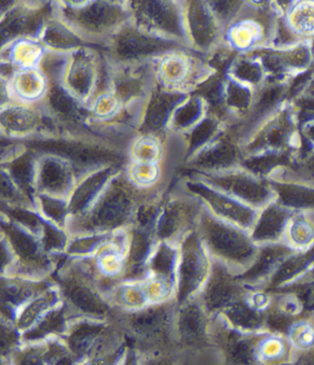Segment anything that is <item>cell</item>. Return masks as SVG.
<instances>
[{
	"mask_svg": "<svg viewBox=\"0 0 314 365\" xmlns=\"http://www.w3.org/2000/svg\"><path fill=\"white\" fill-rule=\"evenodd\" d=\"M52 279H31L10 274L0 276V318L14 324L23 308L52 284Z\"/></svg>",
	"mask_w": 314,
	"mask_h": 365,
	"instance_id": "20",
	"label": "cell"
},
{
	"mask_svg": "<svg viewBox=\"0 0 314 365\" xmlns=\"http://www.w3.org/2000/svg\"><path fill=\"white\" fill-rule=\"evenodd\" d=\"M54 282V280H52ZM63 303L60 291L54 282L44 292L34 297L19 314L14 326L20 331L21 334L25 331L33 328L42 317L47 315L50 310L58 307Z\"/></svg>",
	"mask_w": 314,
	"mask_h": 365,
	"instance_id": "30",
	"label": "cell"
},
{
	"mask_svg": "<svg viewBox=\"0 0 314 365\" xmlns=\"http://www.w3.org/2000/svg\"><path fill=\"white\" fill-rule=\"evenodd\" d=\"M206 107L202 97L187 94L173 113L168 136L178 137L191 130L206 117Z\"/></svg>",
	"mask_w": 314,
	"mask_h": 365,
	"instance_id": "33",
	"label": "cell"
},
{
	"mask_svg": "<svg viewBox=\"0 0 314 365\" xmlns=\"http://www.w3.org/2000/svg\"><path fill=\"white\" fill-rule=\"evenodd\" d=\"M35 152L27 149V152L14 158L4 168L7 170L12 181L21 193L35 206V176L37 158Z\"/></svg>",
	"mask_w": 314,
	"mask_h": 365,
	"instance_id": "34",
	"label": "cell"
},
{
	"mask_svg": "<svg viewBox=\"0 0 314 365\" xmlns=\"http://www.w3.org/2000/svg\"><path fill=\"white\" fill-rule=\"evenodd\" d=\"M269 181L275 192V200L288 210H314L313 183L284 177H271Z\"/></svg>",
	"mask_w": 314,
	"mask_h": 365,
	"instance_id": "26",
	"label": "cell"
},
{
	"mask_svg": "<svg viewBox=\"0 0 314 365\" xmlns=\"http://www.w3.org/2000/svg\"><path fill=\"white\" fill-rule=\"evenodd\" d=\"M283 242L295 251L314 247V210H297L290 214L284 232Z\"/></svg>",
	"mask_w": 314,
	"mask_h": 365,
	"instance_id": "32",
	"label": "cell"
},
{
	"mask_svg": "<svg viewBox=\"0 0 314 365\" xmlns=\"http://www.w3.org/2000/svg\"><path fill=\"white\" fill-rule=\"evenodd\" d=\"M21 345L20 331L11 322L0 318V362L3 359L14 356Z\"/></svg>",
	"mask_w": 314,
	"mask_h": 365,
	"instance_id": "44",
	"label": "cell"
},
{
	"mask_svg": "<svg viewBox=\"0 0 314 365\" xmlns=\"http://www.w3.org/2000/svg\"><path fill=\"white\" fill-rule=\"evenodd\" d=\"M108 1H117V0H108Z\"/></svg>",
	"mask_w": 314,
	"mask_h": 365,
	"instance_id": "54",
	"label": "cell"
},
{
	"mask_svg": "<svg viewBox=\"0 0 314 365\" xmlns=\"http://www.w3.org/2000/svg\"><path fill=\"white\" fill-rule=\"evenodd\" d=\"M256 334L241 332L227 324L219 316L212 319V343L219 363L255 364Z\"/></svg>",
	"mask_w": 314,
	"mask_h": 365,
	"instance_id": "18",
	"label": "cell"
},
{
	"mask_svg": "<svg viewBox=\"0 0 314 365\" xmlns=\"http://www.w3.org/2000/svg\"><path fill=\"white\" fill-rule=\"evenodd\" d=\"M221 132L223 130L218 119L213 115H206L191 130L178 136L182 139L185 162L214 140Z\"/></svg>",
	"mask_w": 314,
	"mask_h": 365,
	"instance_id": "37",
	"label": "cell"
},
{
	"mask_svg": "<svg viewBox=\"0 0 314 365\" xmlns=\"http://www.w3.org/2000/svg\"><path fill=\"white\" fill-rule=\"evenodd\" d=\"M175 299L153 303L134 312H117L115 319L130 339L133 356L140 363H176L174 339Z\"/></svg>",
	"mask_w": 314,
	"mask_h": 365,
	"instance_id": "1",
	"label": "cell"
},
{
	"mask_svg": "<svg viewBox=\"0 0 314 365\" xmlns=\"http://www.w3.org/2000/svg\"><path fill=\"white\" fill-rule=\"evenodd\" d=\"M44 41L58 50H67L79 46V40L64 29H50L44 36Z\"/></svg>",
	"mask_w": 314,
	"mask_h": 365,
	"instance_id": "46",
	"label": "cell"
},
{
	"mask_svg": "<svg viewBox=\"0 0 314 365\" xmlns=\"http://www.w3.org/2000/svg\"><path fill=\"white\" fill-rule=\"evenodd\" d=\"M166 137L148 133H138L136 138L131 139L128 148V159L130 162L142 163H162Z\"/></svg>",
	"mask_w": 314,
	"mask_h": 365,
	"instance_id": "38",
	"label": "cell"
},
{
	"mask_svg": "<svg viewBox=\"0 0 314 365\" xmlns=\"http://www.w3.org/2000/svg\"><path fill=\"white\" fill-rule=\"evenodd\" d=\"M73 319L111 320L116 309L101 288L88 259L67 257L51 275Z\"/></svg>",
	"mask_w": 314,
	"mask_h": 365,
	"instance_id": "3",
	"label": "cell"
},
{
	"mask_svg": "<svg viewBox=\"0 0 314 365\" xmlns=\"http://www.w3.org/2000/svg\"><path fill=\"white\" fill-rule=\"evenodd\" d=\"M292 210L273 200L258 210L250 227V238L257 246L283 242L284 232Z\"/></svg>",
	"mask_w": 314,
	"mask_h": 365,
	"instance_id": "25",
	"label": "cell"
},
{
	"mask_svg": "<svg viewBox=\"0 0 314 365\" xmlns=\"http://www.w3.org/2000/svg\"><path fill=\"white\" fill-rule=\"evenodd\" d=\"M14 259L5 238L0 235V276L9 274L14 267Z\"/></svg>",
	"mask_w": 314,
	"mask_h": 365,
	"instance_id": "49",
	"label": "cell"
},
{
	"mask_svg": "<svg viewBox=\"0 0 314 365\" xmlns=\"http://www.w3.org/2000/svg\"><path fill=\"white\" fill-rule=\"evenodd\" d=\"M178 187L197 198L204 210L213 216L248 231H250L258 214V210L253 207L208 185L195 175L191 174V176L183 179L178 183Z\"/></svg>",
	"mask_w": 314,
	"mask_h": 365,
	"instance_id": "10",
	"label": "cell"
},
{
	"mask_svg": "<svg viewBox=\"0 0 314 365\" xmlns=\"http://www.w3.org/2000/svg\"><path fill=\"white\" fill-rule=\"evenodd\" d=\"M193 175L257 210L275 198L269 179L257 176L242 166L214 174Z\"/></svg>",
	"mask_w": 314,
	"mask_h": 365,
	"instance_id": "11",
	"label": "cell"
},
{
	"mask_svg": "<svg viewBox=\"0 0 314 365\" xmlns=\"http://www.w3.org/2000/svg\"><path fill=\"white\" fill-rule=\"evenodd\" d=\"M241 143L233 133L221 132L214 140L187 160V168L195 174H214L241 166Z\"/></svg>",
	"mask_w": 314,
	"mask_h": 365,
	"instance_id": "15",
	"label": "cell"
},
{
	"mask_svg": "<svg viewBox=\"0 0 314 365\" xmlns=\"http://www.w3.org/2000/svg\"><path fill=\"white\" fill-rule=\"evenodd\" d=\"M121 11L106 1H96L84 8L78 16L80 24L91 31L111 29L119 22Z\"/></svg>",
	"mask_w": 314,
	"mask_h": 365,
	"instance_id": "39",
	"label": "cell"
},
{
	"mask_svg": "<svg viewBox=\"0 0 314 365\" xmlns=\"http://www.w3.org/2000/svg\"><path fill=\"white\" fill-rule=\"evenodd\" d=\"M314 262V247L307 251H296L284 261L265 289L282 290L296 284Z\"/></svg>",
	"mask_w": 314,
	"mask_h": 365,
	"instance_id": "29",
	"label": "cell"
},
{
	"mask_svg": "<svg viewBox=\"0 0 314 365\" xmlns=\"http://www.w3.org/2000/svg\"><path fill=\"white\" fill-rule=\"evenodd\" d=\"M7 101V92L4 84L0 83V105H4Z\"/></svg>",
	"mask_w": 314,
	"mask_h": 365,
	"instance_id": "53",
	"label": "cell"
},
{
	"mask_svg": "<svg viewBox=\"0 0 314 365\" xmlns=\"http://www.w3.org/2000/svg\"><path fill=\"white\" fill-rule=\"evenodd\" d=\"M202 210L201 202L179 187L166 193L153 230L156 240L178 246L195 231Z\"/></svg>",
	"mask_w": 314,
	"mask_h": 365,
	"instance_id": "8",
	"label": "cell"
},
{
	"mask_svg": "<svg viewBox=\"0 0 314 365\" xmlns=\"http://www.w3.org/2000/svg\"><path fill=\"white\" fill-rule=\"evenodd\" d=\"M63 86L80 101H88L102 81L98 58L78 51L67 63Z\"/></svg>",
	"mask_w": 314,
	"mask_h": 365,
	"instance_id": "21",
	"label": "cell"
},
{
	"mask_svg": "<svg viewBox=\"0 0 314 365\" xmlns=\"http://www.w3.org/2000/svg\"><path fill=\"white\" fill-rule=\"evenodd\" d=\"M188 93L168 90L156 84L143 103L138 133L168 137V124L175 108Z\"/></svg>",
	"mask_w": 314,
	"mask_h": 365,
	"instance_id": "19",
	"label": "cell"
},
{
	"mask_svg": "<svg viewBox=\"0 0 314 365\" xmlns=\"http://www.w3.org/2000/svg\"><path fill=\"white\" fill-rule=\"evenodd\" d=\"M250 97L248 88H243V86L233 83L227 88L226 101L228 103V106L238 109V110L248 107L250 101Z\"/></svg>",
	"mask_w": 314,
	"mask_h": 365,
	"instance_id": "47",
	"label": "cell"
},
{
	"mask_svg": "<svg viewBox=\"0 0 314 365\" xmlns=\"http://www.w3.org/2000/svg\"><path fill=\"white\" fill-rule=\"evenodd\" d=\"M39 113L25 107H12L0 113V126L12 134H27L41 125Z\"/></svg>",
	"mask_w": 314,
	"mask_h": 365,
	"instance_id": "41",
	"label": "cell"
},
{
	"mask_svg": "<svg viewBox=\"0 0 314 365\" xmlns=\"http://www.w3.org/2000/svg\"><path fill=\"white\" fill-rule=\"evenodd\" d=\"M303 135L307 137L308 140L311 143H314V123L310 124L303 130Z\"/></svg>",
	"mask_w": 314,
	"mask_h": 365,
	"instance_id": "52",
	"label": "cell"
},
{
	"mask_svg": "<svg viewBox=\"0 0 314 365\" xmlns=\"http://www.w3.org/2000/svg\"><path fill=\"white\" fill-rule=\"evenodd\" d=\"M212 316L198 297L177 304L174 339L178 362H218L212 343Z\"/></svg>",
	"mask_w": 314,
	"mask_h": 365,
	"instance_id": "5",
	"label": "cell"
},
{
	"mask_svg": "<svg viewBox=\"0 0 314 365\" xmlns=\"http://www.w3.org/2000/svg\"><path fill=\"white\" fill-rule=\"evenodd\" d=\"M191 44L199 50H206L214 40V26L208 10L198 0H191L188 12Z\"/></svg>",
	"mask_w": 314,
	"mask_h": 365,
	"instance_id": "40",
	"label": "cell"
},
{
	"mask_svg": "<svg viewBox=\"0 0 314 365\" xmlns=\"http://www.w3.org/2000/svg\"><path fill=\"white\" fill-rule=\"evenodd\" d=\"M255 364L283 365L292 364L293 351L284 333H258L255 339Z\"/></svg>",
	"mask_w": 314,
	"mask_h": 365,
	"instance_id": "27",
	"label": "cell"
},
{
	"mask_svg": "<svg viewBox=\"0 0 314 365\" xmlns=\"http://www.w3.org/2000/svg\"><path fill=\"white\" fill-rule=\"evenodd\" d=\"M47 106L50 113L62 123L69 126L81 124L83 113L80 106V101L74 96L62 84H54L48 91Z\"/></svg>",
	"mask_w": 314,
	"mask_h": 365,
	"instance_id": "31",
	"label": "cell"
},
{
	"mask_svg": "<svg viewBox=\"0 0 314 365\" xmlns=\"http://www.w3.org/2000/svg\"><path fill=\"white\" fill-rule=\"evenodd\" d=\"M285 335L292 348V364L301 356L314 351V312H307L293 320Z\"/></svg>",
	"mask_w": 314,
	"mask_h": 365,
	"instance_id": "36",
	"label": "cell"
},
{
	"mask_svg": "<svg viewBox=\"0 0 314 365\" xmlns=\"http://www.w3.org/2000/svg\"><path fill=\"white\" fill-rule=\"evenodd\" d=\"M131 6L140 23L151 31L164 34L166 39H182L178 16L168 0H133Z\"/></svg>",
	"mask_w": 314,
	"mask_h": 365,
	"instance_id": "24",
	"label": "cell"
},
{
	"mask_svg": "<svg viewBox=\"0 0 314 365\" xmlns=\"http://www.w3.org/2000/svg\"><path fill=\"white\" fill-rule=\"evenodd\" d=\"M248 287L221 263L213 261L212 269L198 299L212 317L219 315L229 306L245 295Z\"/></svg>",
	"mask_w": 314,
	"mask_h": 365,
	"instance_id": "14",
	"label": "cell"
},
{
	"mask_svg": "<svg viewBox=\"0 0 314 365\" xmlns=\"http://www.w3.org/2000/svg\"><path fill=\"white\" fill-rule=\"evenodd\" d=\"M197 63L195 58L178 48L166 51L153 61L156 84L168 90L188 93L199 81Z\"/></svg>",
	"mask_w": 314,
	"mask_h": 365,
	"instance_id": "17",
	"label": "cell"
},
{
	"mask_svg": "<svg viewBox=\"0 0 314 365\" xmlns=\"http://www.w3.org/2000/svg\"><path fill=\"white\" fill-rule=\"evenodd\" d=\"M124 166L113 164L82 175L67 198L71 214L69 219L86 212L98 200L108 183L123 170Z\"/></svg>",
	"mask_w": 314,
	"mask_h": 365,
	"instance_id": "22",
	"label": "cell"
},
{
	"mask_svg": "<svg viewBox=\"0 0 314 365\" xmlns=\"http://www.w3.org/2000/svg\"><path fill=\"white\" fill-rule=\"evenodd\" d=\"M196 231L211 259L238 275L250 267L259 250V246L253 242L248 230L221 220L204 208Z\"/></svg>",
	"mask_w": 314,
	"mask_h": 365,
	"instance_id": "4",
	"label": "cell"
},
{
	"mask_svg": "<svg viewBox=\"0 0 314 365\" xmlns=\"http://www.w3.org/2000/svg\"><path fill=\"white\" fill-rule=\"evenodd\" d=\"M145 191L128 180L123 168L86 212L69 219L65 230L69 236H75L111 234L128 229Z\"/></svg>",
	"mask_w": 314,
	"mask_h": 365,
	"instance_id": "2",
	"label": "cell"
},
{
	"mask_svg": "<svg viewBox=\"0 0 314 365\" xmlns=\"http://www.w3.org/2000/svg\"><path fill=\"white\" fill-rule=\"evenodd\" d=\"M109 299L117 312H134L149 305L148 295L142 280H121L109 292Z\"/></svg>",
	"mask_w": 314,
	"mask_h": 365,
	"instance_id": "35",
	"label": "cell"
},
{
	"mask_svg": "<svg viewBox=\"0 0 314 365\" xmlns=\"http://www.w3.org/2000/svg\"><path fill=\"white\" fill-rule=\"evenodd\" d=\"M24 145L35 153L60 156L83 175L103 166L123 165L124 162V154L118 147L92 138L44 136L29 139Z\"/></svg>",
	"mask_w": 314,
	"mask_h": 365,
	"instance_id": "6",
	"label": "cell"
},
{
	"mask_svg": "<svg viewBox=\"0 0 314 365\" xmlns=\"http://www.w3.org/2000/svg\"><path fill=\"white\" fill-rule=\"evenodd\" d=\"M217 316L241 332L256 334L267 331L268 312L257 309L244 297Z\"/></svg>",
	"mask_w": 314,
	"mask_h": 365,
	"instance_id": "28",
	"label": "cell"
},
{
	"mask_svg": "<svg viewBox=\"0 0 314 365\" xmlns=\"http://www.w3.org/2000/svg\"><path fill=\"white\" fill-rule=\"evenodd\" d=\"M177 263L178 246L157 240L143 279L151 304L175 299Z\"/></svg>",
	"mask_w": 314,
	"mask_h": 365,
	"instance_id": "12",
	"label": "cell"
},
{
	"mask_svg": "<svg viewBox=\"0 0 314 365\" xmlns=\"http://www.w3.org/2000/svg\"><path fill=\"white\" fill-rule=\"evenodd\" d=\"M238 0H210L211 7L219 16H226L233 12Z\"/></svg>",
	"mask_w": 314,
	"mask_h": 365,
	"instance_id": "51",
	"label": "cell"
},
{
	"mask_svg": "<svg viewBox=\"0 0 314 365\" xmlns=\"http://www.w3.org/2000/svg\"><path fill=\"white\" fill-rule=\"evenodd\" d=\"M177 41L149 35L136 29H124L113 39L111 61L115 66L153 62L166 51L178 48Z\"/></svg>",
	"mask_w": 314,
	"mask_h": 365,
	"instance_id": "13",
	"label": "cell"
},
{
	"mask_svg": "<svg viewBox=\"0 0 314 365\" xmlns=\"http://www.w3.org/2000/svg\"><path fill=\"white\" fill-rule=\"evenodd\" d=\"M124 174L138 189L149 190L162 187L163 168L162 163L130 162L124 166Z\"/></svg>",
	"mask_w": 314,
	"mask_h": 365,
	"instance_id": "42",
	"label": "cell"
},
{
	"mask_svg": "<svg viewBox=\"0 0 314 365\" xmlns=\"http://www.w3.org/2000/svg\"><path fill=\"white\" fill-rule=\"evenodd\" d=\"M235 75L238 79L245 82H257L261 73L259 67L252 62H241L235 68Z\"/></svg>",
	"mask_w": 314,
	"mask_h": 365,
	"instance_id": "48",
	"label": "cell"
},
{
	"mask_svg": "<svg viewBox=\"0 0 314 365\" xmlns=\"http://www.w3.org/2000/svg\"><path fill=\"white\" fill-rule=\"evenodd\" d=\"M212 263L213 259L195 230L178 245L175 294L177 304L199 295L210 276Z\"/></svg>",
	"mask_w": 314,
	"mask_h": 365,
	"instance_id": "9",
	"label": "cell"
},
{
	"mask_svg": "<svg viewBox=\"0 0 314 365\" xmlns=\"http://www.w3.org/2000/svg\"><path fill=\"white\" fill-rule=\"evenodd\" d=\"M82 175L67 160L52 154H41L36 164V193L69 198Z\"/></svg>",
	"mask_w": 314,
	"mask_h": 365,
	"instance_id": "16",
	"label": "cell"
},
{
	"mask_svg": "<svg viewBox=\"0 0 314 365\" xmlns=\"http://www.w3.org/2000/svg\"><path fill=\"white\" fill-rule=\"evenodd\" d=\"M35 210L42 218L54 223L56 227L66 229L71 217L67 198L56 197L47 194H36Z\"/></svg>",
	"mask_w": 314,
	"mask_h": 365,
	"instance_id": "43",
	"label": "cell"
},
{
	"mask_svg": "<svg viewBox=\"0 0 314 365\" xmlns=\"http://www.w3.org/2000/svg\"><path fill=\"white\" fill-rule=\"evenodd\" d=\"M0 235L14 255L16 274L31 279H49L58 267V257L44 250L37 234L9 218H0Z\"/></svg>",
	"mask_w": 314,
	"mask_h": 365,
	"instance_id": "7",
	"label": "cell"
},
{
	"mask_svg": "<svg viewBox=\"0 0 314 365\" xmlns=\"http://www.w3.org/2000/svg\"><path fill=\"white\" fill-rule=\"evenodd\" d=\"M0 200L12 206L29 207L35 210V206L21 193L12 181L5 168H0Z\"/></svg>",
	"mask_w": 314,
	"mask_h": 365,
	"instance_id": "45",
	"label": "cell"
},
{
	"mask_svg": "<svg viewBox=\"0 0 314 365\" xmlns=\"http://www.w3.org/2000/svg\"><path fill=\"white\" fill-rule=\"evenodd\" d=\"M293 290L298 292L303 299L305 306V312H314V282H307V284H298V286L290 287Z\"/></svg>",
	"mask_w": 314,
	"mask_h": 365,
	"instance_id": "50",
	"label": "cell"
},
{
	"mask_svg": "<svg viewBox=\"0 0 314 365\" xmlns=\"http://www.w3.org/2000/svg\"><path fill=\"white\" fill-rule=\"evenodd\" d=\"M296 251L284 242L259 246L258 252L248 269L238 275L248 288H265L284 261Z\"/></svg>",
	"mask_w": 314,
	"mask_h": 365,
	"instance_id": "23",
	"label": "cell"
}]
</instances>
